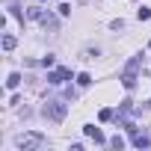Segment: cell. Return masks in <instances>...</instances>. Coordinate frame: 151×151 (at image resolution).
<instances>
[{
	"mask_svg": "<svg viewBox=\"0 0 151 151\" xmlns=\"http://www.w3.org/2000/svg\"><path fill=\"white\" fill-rule=\"evenodd\" d=\"M47 145V136L39 133V130H30V133H18L15 136V148L18 151H39Z\"/></svg>",
	"mask_w": 151,
	"mask_h": 151,
	"instance_id": "1",
	"label": "cell"
},
{
	"mask_svg": "<svg viewBox=\"0 0 151 151\" xmlns=\"http://www.w3.org/2000/svg\"><path fill=\"white\" fill-rule=\"evenodd\" d=\"M65 113H68V104H65L62 98H47V101L42 104V116L50 119V122H62Z\"/></svg>",
	"mask_w": 151,
	"mask_h": 151,
	"instance_id": "2",
	"label": "cell"
},
{
	"mask_svg": "<svg viewBox=\"0 0 151 151\" xmlns=\"http://www.w3.org/2000/svg\"><path fill=\"white\" fill-rule=\"evenodd\" d=\"M139 56H130L127 59V65H124V71H122V86L124 89H133L136 86V80H139Z\"/></svg>",
	"mask_w": 151,
	"mask_h": 151,
	"instance_id": "3",
	"label": "cell"
},
{
	"mask_svg": "<svg viewBox=\"0 0 151 151\" xmlns=\"http://www.w3.org/2000/svg\"><path fill=\"white\" fill-rule=\"evenodd\" d=\"M65 80H71V68H53V71H47V83L50 86H59Z\"/></svg>",
	"mask_w": 151,
	"mask_h": 151,
	"instance_id": "4",
	"label": "cell"
},
{
	"mask_svg": "<svg viewBox=\"0 0 151 151\" xmlns=\"http://www.w3.org/2000/svg\"><path fill=\"white\" fill-rule=\"evenodd\" d=\"M83 133L89 136V139H95V145H107L110 139L101 133V127H95V124H83Z\"/></svg>",
	"mask_w": 151,
	"mask_h": 151,
	"instance_id": "5",
	"label": "cell"
},
{
	"mask_svg": "<svg viewBox=\"0 0 151 151\" xmlns=\"http://www.w3.org/2000/svg\"><path fill=\"white\" fill-rule=\"evenodd\" d=\"M6 86H9V89H18V86H21V74H18V71H12L9 77H6Z\"/></svg>",
	"mask_w": 151,
	"mask_h": 151,
	"instance_id": "6",
	"label": "cell"
},
{
	"mask_svg": "<svg viewBox=\"0 0 151 151\" xmlns=\"http://www.w3.org/2000/svg\"><path fill=\"white\" fill-rule=\"evenodd\" d=\"M133 145H136V148H148V145H151V139H148L145 133H136V136H133Z\"/></svg>",
	"mask_w": 151,
	"mask_h": 151,
	"instance_id": "7",
	"label": "cell"
},
{
	"mask_svg": "<svg viewBox=\"0 0 151 151\" xmlns=\"http://www.w3.org/2000/svg\"><path fill=\"white\" fill-rule=\"evenodd\" d=\"M42 15H45V9H39V6L27 9V18H30V21H42Z\"/></svg>",
	"mask_w": 151,
	"mask_h": 151,
	"instance_id": "8",
	"label": "cell"
},
{
	"mask_svg": "<svg viewBox=\"0 0 151 151\" xmlns=\"http://www.w3.org/2000/svg\"><path fill=\"white\" fill-rule=\"evenodd\" d=\"M15 45H18V39L6 33V36H3V50H15Z\"/></svg>",
	"mask_w": 151,
	"mask_h": 151,
	"instance_id": "9",
	"label": "cell"
},
{
	"mask_svg": "<svg viewBox=\"0 0 151 151\" xmlns=\"http://www.w3.org/2000/svg\"><path fill=\"white\" fill-rule=\"evenodd\" d=\"M42 24H45V27H50V30H56V18H53L50 12H45V15H42Z\"/></svg>",
	"mask_w": 151,
	"mask_h": 151,
	"instance_id": "10",
	"label": "cell"
},
{
	"mask_svg": "<svg viewBox=\"0 0 151 151\" xmlns=\"http://www.w3.org/2000/svg\"><path fill=\"white\" fill-rule=\"evenodd\" d=\"M98 119H101V122H110V119H116V113H113L110 107H104V110L98 113Z\"/></svg>",
	"mask_w": 151,
	"mask_h": 151,
	"instance_id": "11",
	"label": "cell"
},
{
	"mask_svg": "<svg viewBox=\"0 0 151 151\" xmlns=\"http://www.w3.org/2000/svg\"><path fill=\"white\" fill-rule=\"evenodd\" d=\"M107 145H110V148H116V151H122V148H124V139H122V136H113Z\"/></svg>",
	"mask_w": 151,
	"mask_h": 151,
	"instance_id": "12",
	"label": "cell"
},
{
	"mask_svg": "<svg viewBox=\"0 0 151 151\" xmlns=\"http://www.w3.org/2000/svg\"><path fill=\"white\" fill-rule=\"evenodd\" d=\"M136 18H139V21H148V18H151V9H148V6L136 9Z\"/></svg>",
	"mask_w": 151,
	"mask_h": 151,
	"instance_id": "13",
	"label": "cell"
},
{
	"mask_svg": "<svg viewBox=\"0 0 151 151\" xmlns=\"http://www.w3.org/2000/svg\"><path fill=\"white\" fill-rule=\"evenodd\" d=\"M95 56H101L98 47H86V50H83V59H95Z\"/></svg>",
	"mask_w": 151,
	"mask_h": 151,
	"instance_id": "14",
	"label": "cell"
},
{
	"mask_svg": "<svg viewBox=\"0 0 151 151\" xmlns=\"http://www.w3.org/2000/svg\"><path fill=\"white\" fill-rule=\"evenodd\" d=\"M77 83H80V86H89V83H92V77H89L86 71H80V74H77Z\"/></svg>",
	"mask_w": 151,
	"mask_h": 151,
	"instance_id": "15",
	"label": "cell"
},
{
	"mask_svg": "<svg viewBox=\"0 0 151 151\" xmlns=\"http://www.w3.org/2000/svg\"><path fill=\"white\" fill-rule=\"evenodd\" d=\"M39 62H42V65H45V68H53V62H56V59H53V53H47V56H42V59H39Z\"/></svg>",
	"mask_w": 151,
	"mask_h": 151,
	"instance_id": "16",
	"label": "cell"
},
{
	"mask_svg": "<svg viewBox=\"0 0 151 151\" xmlns=\"http://www.w3.org/2000/svg\"><path fill=\"white\" fill-rule=\"evenodd\" d=\"M9 12H12V15H15V18H18V21H21V24H24V15H21V9H18V6H15V3H12V6H9Z\"/></svg>",
	"mask_w": 151,
	"mask_h": 151,
	"instance_id": "17",
	"label": "cell"
},
{
	"mask_svg": "<svg viewBox=\"0 0 151 151\" xmlns=\"http://www.w3.org/2000/svg\"><path fill=\"white\" fill-rule=\"evenodd\" d=\"M110 30H124V21H122V18H119V21H113V24H110Z\"/></svg>",
	"mask_w": 151,
	"mask_h": 151,
	"instance_id": "18",
	"label": "cell"
},
{
	"mask_svg": "<svg viewBox=\"0 0 151 151\" xmlns=\"http://www.w3.org/2000/svg\"><path fill=\"white\" fill-rule=\"evenodd\" d=\"M148 50H151V42H148Z\"/></svg>",
	"mask_w": 151,
	"mask_h": 151,
	"instance_id": "19",
	"label": "cell"
},
{
	"mask_svg": "<svg viewBox=\"0 0 151 151\" xmlns=\"http://www.w3.org/2000/svg\"><path fill=\"white\" fill-rule=\"evenodd\" d=\"M39 3H45V0H39Z\"/></svg>",
	"mask_w": 151,
	"mask_h": 151,
	"instance_id": "20",
	"label": "cell"
}]
</instances>
